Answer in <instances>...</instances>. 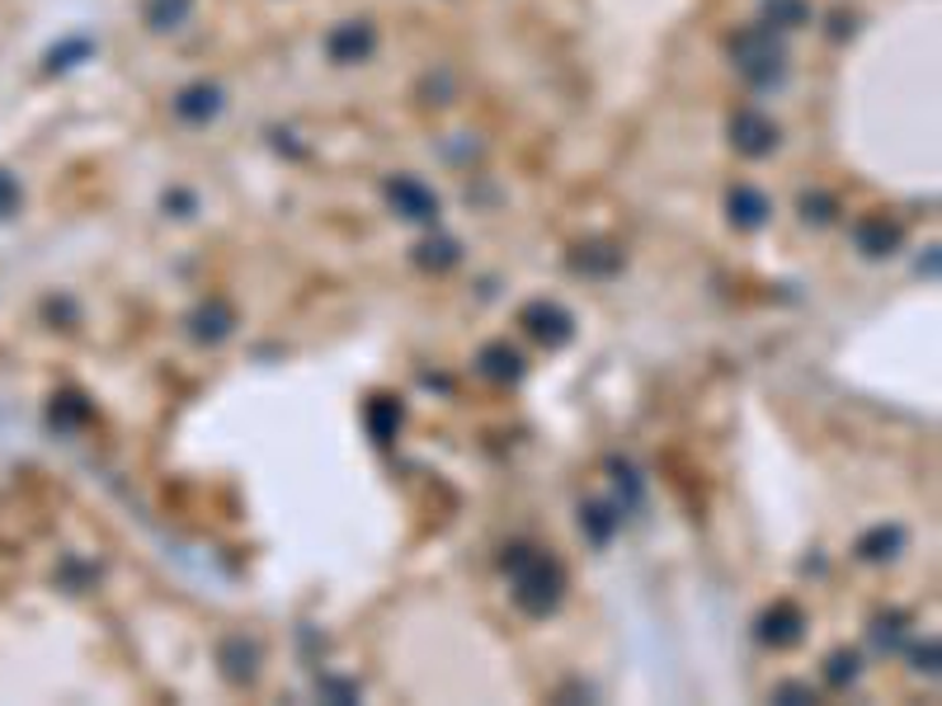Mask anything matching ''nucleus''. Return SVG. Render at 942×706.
Instances as JSON below:
<instances>
[{"label":"nucleus","instance_id":"obj_5","mask_svg":"<svg viewBox=\"0 0 942 706\" xmlns=\"http://www.w3.org/2000/svg\"><path fill=\"white\" fill-rule=\"evenodd\" d=\"M481 373L495 377V382H514L523 373V359H518L510 344H491V349L481 353Z\"/></svg>","mask_w":942,"mask_h":706},{"label":"nucleus","instance_id":"obj_7","mask_svg":"<svg viewBox=\"0 0 942 706\" xmlns=\"http://www.w3.org/2000/svg\"><path fill=\"white\" fill-rule=\"evenodd\" d=\"M730 217H736L740 226H763L769 203H763V193H754V189H736L730 193Z\"/></svg>","mask_w":942,"mask_h":706},{"label":"nucleus","instance_id":"obj_9","mask_svg":"<svg viewBox=\"0 0 942 706\" xmlns=\"http://www.w3.org/2000/svg\"><path fill=\"white\" fill-rule=\"evenodd\" d=\"M900 542H904L900 527H877V533H867V537L858 542V552H863L867 560H881V556H891Z\"/></svg>","mask_w":942,"mask_h":706},{"label":"nucleus","instance_id":"obj_2","mask_svg":"<svg viewBox=\"0 0 942 706\" xmlns=\"http://www.w3.org/2000/svg\"><path fill=\"white\" fill-rule=\"evenodd\" d=\"M523 325H528L543 344H566L570 334H575L570 311H561L556 302H533V307H523Z\"/></svg>","mask_w":942,"mask_h":706},{"label":"nucleus","instance_id":"obj_6","mask_svg":"<svg viewBox=\"0 0 942 706\" xmlns=\"http://www.w3.org/2000/svg\"><path fill=\"white\" fill-rule=\"evenodd\" d=\"M858 245H863V255H891L900 245V226H886L881 217H871L858 226Z\"/></svg>","mask_w":942,"mask_h":706},{"label":"nucleus","instance_id":"obj_8","mask_svg":"<svg viewBox=\"0 0 942 706\" xmlns=\"http://www.w3.org/2000/svg\"><path fill=\"white\" fill-rule=\"evenodd\" d=\"M368 424H373V438H377V443H387V438L396 434V424H400V405L387 400V396L373 400V405H368Z\"/></svg>","mask_w":942,"mask_h":706},{"label":"nucleus","instance_id":"obj_1","mask_svg":"<svg viewBox=\"0 0 942 706\" xmlns=\"http://www.w3.org/2000/svg\"><path fill=\"white\" fill-rule=\"evenodd\" d=\"M504 570L514 575V603L523 612L547 617L556 603H561L566 575H561V565L547 560L543 552H533V546H514V552L504 556Z\"/></svg>","mask_w":942,"mask_h":706},{"label":"nucleus","instance_id":"obj_12","mask_svg":"<svg viewBox=\"0 0 942 706\" xmlns=\"http://www.w3.org/2000/svg\"><path fill=\"white\" fill-rule=\"evenodd\" d=\"M853 674H858V655H834L829 660V683H844Z\"/></svg>","mask_w":942,"mask_h":706},{"label":"nucleus","instance_id":"obj_11","mask_svg":"<svg viewBox=\"0 0 942 706\" xmlns=\"http://www.w3.org/2000/svg\"><path fill=\"white\" fill-rule=\"evenodd\" d=\"M585 527H589V537L595 542H608L613 537V527H618V514L613 509H603V504H589L585 509Z\"/></svg>","mask_w":942,"mask_h":706},{"label":"nucleus","instance_id":"obj_3","mask_svg":"<svg viewBox=\"0 0 942 706\" xmlns=\"http://www.w3.org/2000/svg\"><path fill=\"white\" fill-rule=\"evenodd\" d=\"M392 203H396L400 217H410V222H429L433 212H439L433 193H425L415 180H396V184H392Z\"/></svg>","mask_w":942,"mask_h":706},{"label":"nucleus","instance_id":"obj_4","mask_svg":"<svg viewBox=\"0 0 942 706\" xmlns=\"http://www.w3.org/2000/svg\"><path fill=\"white\" fill-rule=\"evenodd\" d=\"M763 641L769 645H796L801 641V612L792 603H778L769 617H763Z\"/></svg>","mask_w":942,"mask_h":706},{"label":"nucleus","instance_id":"obj_10","mask_svg":"<svg viewBox=\"0 0 942 706\" xmlns=\"http://www.w3.org/2000/svg\"><path fill=\"white\" fill-rule=\"evenodd\" d=\"M226 330H232V311H226L222 302H213V307L199 311V330H194L199 340H222Z\"/></svg>","mask_w":942,"mask_h":706}]
</instances>
